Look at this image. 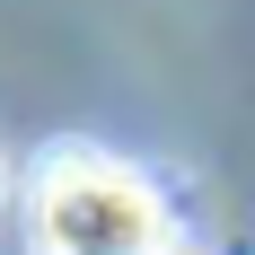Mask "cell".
<instances>
[{"label":"cell","instance_id":"3957f363","mask_svg":"<svg viewBox=\"0 0 255 255\" xmlns=\"http://www.w3.org/2000/svg\"><path fill=\"white\" fill-rule=\"evenodd\" d=\"M158 255H167V247H158Z\"/></svg>","mask_w":255,"mask_h":255},{"label":"cell","instance_id":"7a4b0ae2","mask_svg":"<svg viewBox=\"0 0 255 255\" xmlns=\"http://www.w3.org/2000/svg\"><path fill=\"white\" fill-rule=\"evenodd\" d=\"M0 203H9V158H0Z\"/></svg>","mask_w":255,"mask_h":255},{"label":"cell","instance_id":"6da1fadb","mask_svg":"<svg viewBox=\"0 0 255 255\" xmlns=\"http://www.w3.org/2000/svg\"><path fill=\"white\" fill-rule=\"evenodd\" d=\"M26 229H35V255H158L167 220H158V194L141 167L88 150V141H62L26 185Z\"/></svg>","mask_w":255,"mask_h":255}]
</instances>
